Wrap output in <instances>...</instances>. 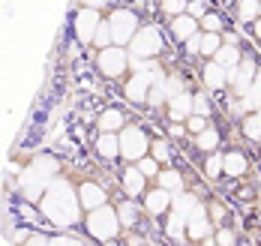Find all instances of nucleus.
<instances>
[{
    "mask_svg": "<svg viewBox=\"0 0 261 246\" xmlns=\"http://www.w3.org/2000/svg\"><path fill=\"white\" fill-rule=\"evenodd\" d=\"M39 213L54 228H72V225H79L81 219H84V210H81V201H79V186H72L66 177L57 174L48 183L45 195L39 198Z\"/></svg>",
    "mask_w": 261,
    "mask_h": 246,
    "instance_id": "obj_1",
    "label": "nucleus"
},
{
    "mask_svg": "<svg viewBox=\"0 0 261 246\" xmlns=\"http://www.w3.org/2000/svg\"><path fill=\"white\" fill-rule=\"evenodd\" d=\"M81 222H84L87 234H90L96 243H111V240H117L120 231H123L114 204H102V207H96V210H87Z\"/></svg>",
    "mask_w": 261,
    "mask_h": 246,
    "instance_id": "obj_2",
    "label": "nucleus"
},
{
    "mask_svg": "<svg viewBox=\"0 0 261 246\" xmlns=\"http://www.w3.org/2000/svg\"><path fill=\"white\" fill-rule=\"evenodd\" d=\"M129 57L132 60H156L165 51V39H162V28L159 24H141L138 33L129 42Z\"/></svg>",
    "mask_w": 261,
    "mask_h": 246,
    "instance_id": "obj_3",
    "label": "nucleus"
},
{
    "mask_svg": "<svg viewBox=\"0 0 261 246\" xmlns=\"http://www.w3.org/2000/svg\"><path fill=\"white\" fill-rule=\"evenodd\" d=\"M105 18H108V28H111V39H114V45L129 48L132 36H135V33H138V28H141L138 12H135V9H129V6H117V9H111Z\"/></svg>",
    "mask_w": 261,
    "mask_h": 246,
    "instance_id": "obj_4",
    "label": "nucleus"
},
{
    "mask_svg": "<svg viewBox=\"0 0 261 246\" xmlns=\"http://www.w3.org/2000/svg\"><path fill=\"white\" fill-rule=\"evenodd\" d=\"M117 135H120V159L138 162L141 156L150 153V141H153V138L147 135V129H144L141 123H126Z\"/></svg>",
    "mask_w": 261,
    "mask_h": 246,
    "instance_id": "obj_5",
    "label": "nucleus"
},
{
    "mask_svg": "<svg viewBox=\"0 0 261 246\" xmlns=\"http://www.w3.org/2000/svg\"><path fill=\"white\" fill-rule=\"evenodd\" d=\"M96 69L108 81H120L129 75V51L120 45H108L102 51H96Z\"/></svg>",
    "mask_w": 261,
    "mask_h": 246,
    "instance_id": "obj_6",
    "label": "nucleus"
},
{
    "mask_svg": "<svg viewBox=\"0 0 261 246\" xmlns=\"http://www.w3.org/2000/svg\"><path fill=\"white\" fill-rule=\"evenodd\" d=\"M102 12H96V9H84L81 6L79 12H75V18H72V30H75V39H79L81 45H93V33L96 28L102 24Z\"/></svg>",
    "mask_w": 261,
    "mask_h": 246,
    "instance_id": "obj_7",
    "label": "nucleus"
},
{
    "mask_svg": "<svg viewBox=\"0 0 261 246\" xmlns=\"http://www.w3.org/2000/svg\"><path fill=\"white\" fill-rule=\"evenodd\" d=\"M171 192L162 189V186H147V192L141 195V207H144V213L153 219H162L168 210H171Z\"/></svg>",
    "mask_w": 261,
    "mask_h": 246,
    "instance_id": "obj_8",
    "label": "nucleus"
},
{
    "mask_svg": "<svg viewBox=\"0 0 261 246\" xmlns=\"http://www.w3.org/2000/svg\"><path fill=\"white\" fill-rule=\"evenodd\" d=\"M216 228H213V222L207 216V204H201L198 210H192L189 219H186V240L189 243H201L204 237H210Z\"/></svg>",
    "mask_w": 261,
    "mask_h": 246,
    "instance_id": "obj_9",
    "label": "nucleus"
},
{
    "mask_svg": "<svg viewBox=\"0 0 261 246\" xmlns=\"http://www.w3.org/2000/svg\"><path fill=\"white\" fill-rule=\"evenodd\" d=\"M108 198H111V195H108V189H105L99 180H81L79 183V201H81V210H84V213L108 204Z\"/></svg>",
    "mask_w": 261,
    "mask_h": 246,
    "instance_id": "obj_10",
    "label": "nucleus"
},
{
    "mask_svg": "<svg viewBox=\"0 0 261 246\" xmlns=\"http://www.w3.org/2000/svg\"><path fill=\"white\" fill-rule=\"evenodd\" d=\"M147 177L138 171V165L129 162L126 168H123V174H120V192L126 195V198H135V201H141V195L147 192Z\"/></svg>",
    "mask_w": 261,
    "mask_h": 246,
    "instance_id": "obj_11",
    "label": "nucleus"
},
{
    "mask_svg": "<svg viewBox=\"0 0 261 246\" xmlns=\"http://www.w3.org/2000/svg\"><path fill=\"white\" fill-rule=\"evenodd\" d=\"M249 174V156L240 150V147H231L222 153V177L228 180H243Z\"/></svg>",
    "mask_w": 261,
    "mask_h": 246,
    "instance_id": "obj_12",
    "label": "nucleus"
},
{
    "mask_svg": "<svg viewBox=\"0 0 261 246\" xmlns=\"http://www.w3.org/2000/svg\"><path fill=\"white\" fill-rule=\"evenodd\" d=\"M201 87L207 93H219V90H228V69L219 66L216 60L201 63Z\"/></svg>",
    "mask_w": 261,
    "mask_h": 246,
    "instance_id": "obj_13",
    "label": "nucleus"
},
{
    "mask_svg": "<svg viewBox=\"0 0 261 246\" xmlns=\"http://www.w3.org/2000/svg\"><path fill=\"white\" fill-rule=\"evenodd\" d=\"M192 114V90H183L177 96H171L165 102V117L168 123H186V117Z\"/></svg>",
    "mask_w": 261,
    "mask_h": 246,
    "instance_id": "obj_14",
    "label": "nucleus"
},
{
    "mask_svg": "<svg viewBox=\"0 0 261 246\" xmlns=\"http://www.w3.org/2000/svg\"><path fill=\"white\" fill-rule=\"evenodd\" d=\"M114 210H117V219H120L123 231L138 228V222H141V216H144V207H141V201H135V198L117 201V204H114Z\"/></svg>",
    "mask_w": 261,
    "mask_h": 246,
    "instance_id": "obj_15",
    "label": "nucleus"
},
{
    "mask_svg": "<svg viewBox=\"0 0 261 246\" xmlns=\"http://www.w3.org/2000/svg\"><path fill=\"white\" fill-rule=\"evenodd\" d=\"M48 183H51V180H45V177H42V174H36L33 168H27L24 174H21V192H24L27 201H33V204H39V198L45 195Z\"/></svg>",
    "mask_w": 261,
    "mask_h": 246,
    "instance_id": "obj_16",
    "label": "nucleus"
},
{
    "mask_svg": "<svg viewBox=\"0 0 261 246\" xmlns=\"http://www.w3.org/2000/svg\"><path fill=\"white\" fill-rule=\"evenodd\" d=\"M126 123H129V120H126V111L117 108V105L102 108L99 111V117H96V129H99V132H120Z\"/></svg>",
    "mask_w": 261,
    "mask_h": 246,
    "instance_id": "obj_17",
    "label": "nucleus"
},
{
    "mask_svg": "<svg viewBox=\"0 0 261 246\" xmlns=\"http://www.w3.org/2000/svg\"><path fill=\"white\" fill-rule=\"evenodd\" d=\"M93 150L105 162H117L120 159V135L117 132H99L96 141H93Z\"/></svg>",
    "mask_w": 261,
    "mask_h": 246,
    "instance_id": "obj_18",
    "label": "nucleus"
},
{
    "mask_svg": "<svg viewBox=\"0 0 261 246\" xmlns=\"http://www.w3.org/2000/svg\"><path fill=\"white\" fill-rule=\"evenodd\" d=\"M153 183L162 186V189H168L171 195L186 189V177H183L180 168H174V165H162V171L156 174V180H153Z\"/></svg>",
    "mask_w": 261,
    "mask_h": 246,
    "instance_id": "obj_19",
    "label": "nucleus"
},
{
    "mask_svg": "<svg viewBox=\"0 0 261 246\" xmlns=\"http://www.w3.org/2000/svg\"><path fill=\"white\" fill-rule=\"evenodd\" d=\"M168 30H171V36L177 39V42H186L189 36H195V33H201V28H198V21L192 18V15H177V18H171L168 21Z\"/></svg>",
    "mask_w": 261,
    "mask_h": 246,
    "instance_id": "obj_20",
    "label": "nucleus"
},
{
    "mask_svg": "<svg viewBox=\"0 0 261 246\" xmlns=\"http://www.w3.org/2000/svg\"><path fill=\"white\" fill-rule=\"evenodd\" d=\"M201 204H204V201H201L195 192H189V189L174 192V198H171V210H174V213H180V216H186V219H189L192 210H198Z\"/></svg>",
    "mask_w": 261,
    "mask_h": 246,
    "instance_id": "obj_21",
    "label": "nucleus"
},
{
    "mask_svg": "<svg viewBox=\"0 0 261 246\" xmlns=\"http://www.w3.org/2000/svg\"><path fill=\"white\" fill-rule=\"evenodd\" d=\"M162 222H165V234H168L174 243H189V240H186V216L168 210V213L162 216Z\"/></svg>",
    "mask_w": 261,
    "mask_h": 246,
    "instance_id": "obj_22",
    "label": "nucleus"
},
{
    "mask_svg": "<svg viewBox=\"0 0 261 246\" xmlns=\"http://www.w3.org/2000/svg\"><path fill=\"white\" fill-rule=\"evenodd\" d=\"M192 141H195V147H198L201 153H213V150H219V144H222V132L210 123L207 129H204V132H198Z\"/></svg>",
    "mask_w": 261,
    "mask_h": 246,
    "instance_id": "obj_23",
    "label": "nucleus"
},
{
    "mask_svg": "<svg viewBox=\"0 0 261 246\" xmlns=\"http://www.w3.org/2000/svg\"><path fill=\"white\" fill-rule=\"evenodd\" d=\"M258 0H234V18L237 24H252L258 21Z\"/></svg>",
    "mask_w": 261,
    "mask_h": 246,
    "instance_id": "obj_24",
    "label": "nucleus"
},
{
    "mask_svg": "<svg viewBox=\"0 0 261 246\" xmlns=\"http://www.w3.org/2000/svg\"><path fill=\"white\" fill-rule=\"evenodd\" d=\"M240 135L246 138V141L261 144V114L258 111H252V114H246V117L240 120Z\"/></svg>",
    "mask_w": 261,
    "mask_h": 246,
    "instance_id": "obj_25",
    "label": "nucleus"
},
{
    "mask_svg": "<svg viewBox=\"0 0 261 246\" xmlns=\"http://www.w3.org/2000/svg\"><path fill=\"white\" fill-rule=\"evenodd\" d=\"M201 171L210 183H216L222 177V150H213V153H204V162H201Z\"/></svg>",
    "mask_w": 261,
    "mask_h": 246,
    "instance_id": "obj_26",
    "label": "nucleus"
},
{
    "mask_svg": "<svg viewBox=\"0 0 261 246\" xmlns=\"http://www.w3.org/2000/svg\"><path fill=\"white\" fill-rule=\"evenodd\" d=\"M240 57H243V48L240 45H228V42H222V48L213 54V60L219 63V66H225V69H231L240 63Z\"/></svg>",
    "mask_w": 261,
    "mask_h": 246,
    "instance_id": "obj_27",
    "label": "nucleus"
},
{
    "mask_svg": "<svg viewBox=\"0 0 261 246\" xmlns=\"http://www.w3.org/2000/svg\"><path fill=\"white\" fill-rule=\"evenodd\" d=\"M198 28L204 30V33H225V15L219 12V9H207V15H201V21H198Z\"/></svg>",
    "mask_w": 261,
    "mask_h": 246,
    "instance_id": "obj_28",
    "label": "nucleus"
},
{
    "mask_svg": "<svg viewBox=\"0 0 261 246\" xmlns=\"http://www.w3.org/2000/svg\"><path fill=\"white\" fill-rule=\"evenodd\" d=\"M222 48V33H204L201 30V48H198V57L204 60H213V54Z\"/></svg>",
    "mask_w": 261,
    "mask_h": 246,
    "instance_id": "obj_29",
    "label": "nucleus"
},
{
    "mask_svg": "<svg viewBox=\"0 0 261 246\" xmlns=\"http://www.w3.org/2000/svg\"><path fill=\"white\" fill-rule=\"evenodd\" d=\"M213 93H207V90H195L192 93V114H201V117H213V99H210Z\"/></svg>",
    "mask_w": 261,
    "mask_h": 246,
    "instance_id": "obj_30",
    "label": "nucleus"
},
{
    "mask_svg": "<svg viewBox=\"0 0 261 246\" xmlns=\"http://www.w3.org/2000/svg\"><path fill=\"white\" fill-rule=\"evenodd\" d=\"M150 156H153L159 165H171V156H174V153H171V144H168L165 138H153V141H150Z\"/></svg>",
    "mask_w": 261,
    "mask_h": 246,
    "instance_id": "obj_31",
    "label": "nucleus"
},
{
    "mask_svg": "<svg viewBox=\"0 0 261 246\" xmlns=\"http://www.w3.org/2000/svg\"><path fill=\"white\" fill-rule=\"evenodd\" d=\"M186 6H189V0H159V15H165L171 21L177 15H186Z\"/></svg>",
    "mask_w": 261,
    "mask_h": 246,
    "instance_id": "obj_32",
    "label": "nucleus"
},
{
    "mask_svg": "<svg viewBox=\"0 0 261 246\" xmlns=\"http://www.w3.org/2000/svg\"><path fill=\"white\" fill-rule=\"evenodd\" d=\"M36 174H42L45 180H54L57 177V171H60V165L54 162V159H45V156H39V159H33V165H30Z\"/></svg>",
    "mask_w": 261,
    "mask_h": 246,
    "instance_id": "obj_33",
    "label": "nucleus"
},
{
    "mask_svg": "<svg viewBox=\"0 0 261 246\" xmlns=\"http://www.w3.org/2000/svg\"><path fill=\"white\" fill-rule=\"evenodd\" d=\"M108 45H114V39H111L108 18H102V24H99V28H96V33H93V48H96V51H102V48H108Z\"/></svg>",
    "mask_w": 261,
    "mask_h": 246,
    "instance_id": "obj_34",
    "label": "nucleus"
},
{
    "mask_svg": "<svg viewBox=\"0 0 261 246\" xmlns=\"http://www.w3.org/2000/svg\"><path fill=\"white\" fill-rule=\"evenodd\" d=\"M138 171H141V174H144V177H147V180H150V183H153V180H156V174L159 171H162V165L156 162V159H153V156H150V153H147V156H141V159H138Z\"/></svg>",
    "mask_w": 261,
    "mask_h": 246,
    "instance_id": "obj_35",
    "label": "nucleus"
},
{
    "mask_svg": "<svg viewBox=\"0 0 261 246\" xmlns=\"http://www.w3.org/2000/svg\"><path fill=\"white\" fill-rule=\"evenodd\" d=\"M207 216H210V222H213V228H219V225H225L228 210H225L222 201H207Z\"/></svg>",
    "mask_w": 261,
    "mask_h": 246,
    "instance_id": "obj_36",
    "label": "nucleus"
},
{
    "mask_svg": "<svg viewBox=\"0 0 261 246\" xmlns=\"http://www.w3.org/2000/svg\"><path fill=\"white\" fill-rule=\"evenodd\" d=\"M207 126H210V120L201 117V114H189V117H186V132H189L192 138L198 135V132H204Z\"/></svg>",
    "mask_w": 261,
    "mask_h": 246,
    "instance_id": "obj_37",
    "label": "nucleus"
},
{
    "mask_svg": "<svg viewBox=\"0 0 261 246\" xmlns=\"http://www.w3.org/2000/svg\"><path fill=\"white\" fill-rule=\"evenodd\" d=\"M213 237H216V243L219 246H237V231L234 228H228V225H219V228L213 231Z\"/></svg>",
    "mask_w": 261,
    "mask_h": 246,
    "instance_id": "obj_38",
    "label": "nucleus"
},
{
    "mask_svg": "<svg viewBox=\"0 0 261 246\" xmlns=\"http://www.w3.org/2000/svg\"><path fill=\"white\" fill-rule=\"evenodd\" d=\"M210 3L207 0H189V6H186V15H192L195 21H201V15H207Z\"/></svg>",
    "mask_w": 261,
    "mask_h": 246,
    "instance_id": "obj_39",
    "label": "nucleus"
},
{
    "mask_svg": "<svg viewBox=\"0 0 261 246\" xmlns=\"http://www.w3.org/2000/svg\"><path fill=\"white\" fill-rule=\"evenodd\" d=\"M249 99H252V105H255V111L261 108V66L258 72H255V81H252V90H249Z\"/></svg>",
    "mask_w": 261,
    "mask_h": 246,
    "instance_id": "obj_40",
    "label": "nucleus"
},
{
    "mask_svg": "<svg viewBox=\"0 0 261 246\" xmlns=\"http://www.w3.org/2000/svg\"><path fill=\"white\" fill-rule=\"evenodd\" d=\"M168 138H174V141H186V138H189L186 123H168Z\"/></svg>",
    "mask_w": 261,
    "mask_h": 246,
    "instance_id": "obj_41",
    "label": "nucleus"
},
{
    "mask_svg": "<svg viewBox=\"0 0 261 246\" xmlns=\"http://www.w3.org/2000/svg\"><path fill=\"white\" fill-rule=\"evenodd\" d=\"M48 246H87V243H81L79 237H66V234H60V237H51Z\"/></svg>",
    "mask_w": 261,
    "mask_h": 246,
    "instance_id": "obj_42",
    "label": "nucleus"
},
{
    "mask_svg": "<svg viewBox=\"0 0 261 246\" xmlns=\"http://www.w3.org/2000/svg\"><path fill=\"white\" fill-rule=\"evenodd\" d=\"M198 48H201V33H195V36H189V39L183 42V51H186V54H198Z\"/></svg>",
    "mask_w": 261,
    "mask_h": 246,
    "instance_id": "obj_43",
    "label": "nucleus"
},
{
    "mask_svg": "<svg viewBox=\"0 0 261 246\" xmlns=\"http://www.w3.org/2000/svg\"><path fill=\"white\" fill-rule=\"evenodd\" d=\"M84 9H96V12H105L108 9V0H81Z\"/></svg>",
    "mask_w": 261,
    "mask_h": 246,
    "instance_id": "obj_44",
    "label": "nucleus"
},
{
    "mask_svg": "<svg viewBox=\"0 0 261 246\" xmlns=\"http://www.w3.org/2000/svg\"><path fill=\"white\" fill-rule=\"evenodd\" d=\"M48 240H51V237H45V234H30L24 240V246H48Z\"/></svg>",
    "mask_w": 261,
    "mask_h": 246,
    "instance_id": "obj_45",
    "label": "nucleus"
},
{
    "mask_svg": "<svg viewBox=\"0 0 261 246\" xmlns=\"http://www.w3.org/2000/svg\"><path fill=\"white\" fill-rule=\"evenodd\" d=\"M249 28H252V36H255V39L261 42V18H258V21H252Z\"/></svg>",
    "mask_w": 261,
    "mask_h": 246,
    "instance_id": "obj_46",
    "label": "nucleus"
},
{
    "mask_svg": "<svg viewBox=\"0 0 261 246\" xmlns=\"http://www.w3.org/2000/svg\"><path fill=\"white\" fill-rule=\"evenodd\" d=\"M258 18H261V6H258Z\"/></svg>",
    "mask_w": 261,
    "mask_h": 246,
    "instance_id": "obj_47",
    "label": "nucleus"
},
{
    "mask_svg": "<svg viewBox=\"0 0 261 246\" xmlns=\"http://www.w3.org/2000/svg\"><path fill=\"white\" fill-rule=\"evenodd\" d=\"M258 3H261V0H258Z\"/></svg>",
    "mask_w": 261,
    "mask_h": 246,
    "instance_id": "obj_48",
    "label": "nucleus"
}]
</instances>
